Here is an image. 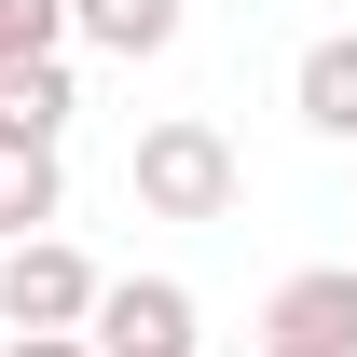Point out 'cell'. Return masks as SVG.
Segmentation results:
<instances>
[{
    "instance_id": "obj_1",
    "label": "cell",
    "mask_w": 357,
    "mask_h": 357,
    "mask_svg": "<svg viewBox=\"0 0 357 357\" xmlns=\"http://www.w3.org/2000/svg\"><path fill=\"white\" fill-rule=\"evenodd\" d=\"M137 206L151 220H234V192H248V165H234V137L206 124V110H165V124H137Z\"/></svg>"
},
{
    "instance_id": "obj_2",
    "label": "cell",
    "mask_w": 357,
    "mask_h": 357,
    "mask_svg": "<svg viewBox=\"0 0 357 357\" xmlns=\"http://www.w3.org/2000/svg\"><path fill=\"white\" fill-rule=\"evenodd\" d=\"M96 289H110V275H96L69 234H14V248H0V330H83Z\"/></svg>"
},
{
    "instance_id": "obj_3",
    "label": "cell",
    "mask_w": 357,
    "mask_h": 357,
    "mask_svg": "<svg viewBox=\"0 0 357 357\" xmlns=\"http://www.w3.org/2000/svg\"><path fill=\"white\" fill-rule=\"evenodd\" d=\"M83 344L96 357H206V316H192L178 275H110L96 316H83Z\"/></svg>"
},
{
    "instance_id": "obj_4",
    "label": "cell",
    "mask_w": 357,
    "mask_h": 357,
    "mask_svg": "<svg viewBox=\"0 0 357 357\" xmlns=\"http://www.w3.org/2000/svg\"><path fill=\"white\" fill-rule=\"evenodd\" d=\"M248 357H357V261H303L261 303V344Z\"/></svg>"
},
{
    "instance_id": "obj_5",
    "label": "cell",
    "mask_w": 357,
    "mask_h": 357,
    "mask_svg": "<svg viewBox=\"0 0 357 357\" xmlns=\"http://www.w3.org/2000/svg\"><path fill=\"white\" fill-rule=\"evenodd\" d=\"M289 110H303L316 137H344V151H357V28L303 42V69H289Z\"/></svg>"
},
{
    "instance_id": "obj_6",
    "label": "cell",
    "mask_w": 357,
    "mask_h": 357,
    "mask_svg": "<svg viewBox=\"0 0 357 357\" xmlns=\"http://www.w3.org/2000/svg\"><path fill=\"white\" fill-rule=\"evenodd\" d=\"M55 206H69L55 137H0V248H14V234H55Z\"/></svg>"
},
{
    "instance_id": "obj_7",
    "label": "cell",
    "mask_w": 357,
    "mask_h": 357,
    "mask_svg": "<svg viewBox=\"0 0 357 357\" xmlns=\"http://www.w3.org/2000/svg\"><path fill=\"white\" fill-rule=\"evenodd\" d=\"M83 83H69V55H14L0 69V137H69Z\"/></svg>"
},
{
    "instance_id": "obj_8",
    "label": "cell",
    "mask_w": 357,
    "mask_h": 357,
    "mask_svg": "<svg viewBox=\"0 0 357 357\" xmlns=\"http://www.w3.org/2000/svg\"><path fill=\"white\" fill-rule=\"evenodd\" d=\"M69 28H83L96 55H124V69H137V55L178 42V0H69Z\"/></svg>"
},
{
    "instance_id": "obj_9",
    "label": "cell",
    "mask_w": 357,
    "mask_h": 357,
    "mask_svg": "<svg viewBox=\"0 0 357 357\" xmlns=\"http://www.w3.org/2000/svg\"><path fill=\"white\" fill-rule=\"evenodd\" d=\"M69 42V0H0V69L14 55H55Z\"/></svg>"
},
{
    "instance_id": "obj_10",
    "label": "cell",
    "mask_w": 357,
    "mask_h": 357,
    "mask_svg": "<svg viewBox=\"0 0 357 357\" xmlns=\"http://www.w3.org/2000/svg\"><path fill=\"white\" fill-rule=\"evenodd\" d=\"M0 357H96V344H83V330H14Z\"/></svg>"
}]
</instances>
